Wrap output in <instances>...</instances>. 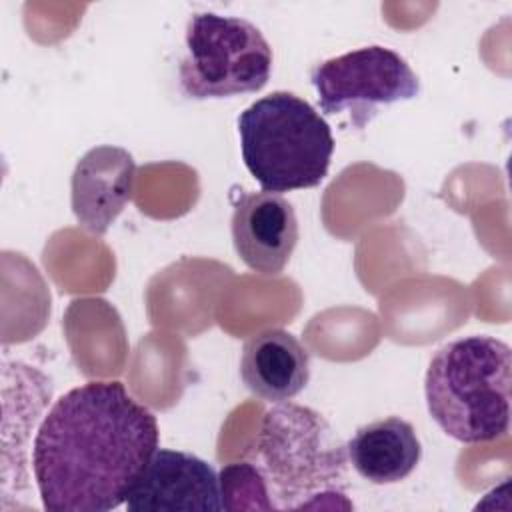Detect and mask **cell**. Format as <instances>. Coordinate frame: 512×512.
<instances>
[{
    "label": "cell",
    "mask_w": 512,
    "mask_h": 512,
    "mask_svg": "<svg viewBox=\"0 0 512 512\" xmlns=\"http://www.w3.org/2000/svg\"><path fill=\"white\" fill-rule=\"evenodd\" d=\"M156 416L118 380H92L60 396L32 444V472L50 512H108L158 448Z\"/></svg>",
    "instance_id": "1"
},
{
    "label": "cell",
    "mask_w": 512,
    "mask_h": 512,
    "mask_svg": "<svg viewBox=\"0 0 512 512\" xmlns=\"http://www.w3.org/2000/svg\"><path fill=\"white\" fill-rule=\"evenodd\" d=\"M512 350L492 336H466L432 356L424 394L430 418L462 444H484L510 430Z\"/></svg>",
    "instance_id": "3"
},
{
    "label": "cell",
    "mask_w": 512,
    "mask_h": 512,
    "mask_svg": "<svg viewBox=\"0 0 512 512\" xmlns=\"http://www.w3.org/2000/svg\"><path fill=\"white\" fill-rule=\"evenodd\" d=\"M136 164L120 146L90 148L74 166L70 206L78 224L102 236L132 200Z\"/></svg>",
    "instance_id": "9"
},
{
    "label": "cell",
    "mask_w": 512,
    "mask_h": 512,
    "mask_svg": "<svg viewBox=\"0 0 512 512\" xmlns=\"http://www.w3.org/2000/svg\"><path fill=\"white\" fill-rule=\"evenodd\" d=\"M242 160L264 192L318 186L330 168L334 138L312 104L272 92L238 116Z\"/></svg>",
    "instance_id": "4"
},
{
    "label": "cell",
    "mask_w": 512,
    "mask_h": 512,
    "mask_svg": "<svg viewBox=\"0 0 512 512\" xmlns=\"http://www.w3.org/2000/svg\"><path fill=\"white\" fill-rule=\"evenodd\" d=\"M232 242L240 260L262 276H276L298 244L294 206L276 192L240 196L232 212Z\"/></svg>",
    "instance_id": "8"
},
{
    "label": "cell",
    "mask_w": 512,
    "mask_h": 512,
    "mask_svg": "<svg viewBox=\"0 0 512 512\" xmlns=\"http://www.w3.org/2000/svg\"><path fill=\"white\" fill-rule=\"evenodd\" d=\"M240 378L262 400H292L310 380V354L294 334L282 328L262 330L242 346Z\"/></svg>",
    "instance_id": "10"
},
{
    "label": "cell",
    "mask_w": 512,
    "mask_h": 512,
    "mask_svg": "<svg viewBox=\"0 0 512 512\" xmlns=\"http://www.w3.org/2000/svg\"><path fill=\"white\" fill-rule=\"evenodd\" d=\"M124 504L130 512L224 508L216 470L194 454L168 448H156Z\"/></svg>",
    "instance_id": "7"
},
{
    "label": "cell",
    "mask_w": 512,
    "mask_h": 512,
    "mask_svg": "<svg viewBox=\"0 0 512 512\" xmlns=\"http://www.w3.org/2000/svg\"><path fill=\"white\" fill-rule=\"evenodd\" d=\"M346 454L364 480L394 484L416 470L422 458V444L408 420L388 416L360 426L346 442Z\"/></svg>",
    "instance_id": "11"
},
{
    "label": "cell",
    "mask_w": 512,
    "mask_h": 512,
    "mask_svg": "<svg viewBox=\"0 0 512 512\" xmlns=\"http://www.w3.org/2000/svg\"><path fill=\"white\" fill-rule=\"evenodd\" d=\"M310 82L324 114L350 110L356 126H364L378 106L412 100L420 92L410 64L384 46H364L318 62Z\"/></svg>",
    "instance_id": "6"
},
{
    "label": "cell",
    "mask_w": 512,
    "mask_h": 512,
    "mask_svg": "<svg viewBox=\"0 0 512 512\" xmlns=\"http://www.w3.org/2000/svg\"><path fill=\"white\" fill-rule=\"evenodd\" d=\"M256 470L270 510H352L346 444L312 408L278 402L256 436Z\"/></svg>",
    "instance_id": "2"
},
{
    "label": "cell",
    "mask_w": 512,
    "mask_h": 512,
    "mask_svg": "<svg viewBox=\"0 0 512 512\" xmlns=\"http://www.w3.org/2000/svg\"><path fill=\"white\" fill-rule=\"evenodd\" d=\"M272 70V48L248 20L196 12L186 24V56L178 78L194 100L258 92Z\"/></svg>",
    "instance_id": "5"
},
{
    "label": "cell",
    "mask_w": 512,
    "mask_h": 512,
    "mask_svg": "<svg viewBox=\"0 0 512 512\" xmlns=\"http://www.w3.org/2000/svg\"><path fill=\"white\" fill-rule=\"evenodd\" d=\"M218 478L224 510H270L264 482L252 462L226 464Z\"/></svg>",
    "instance_id": "12"
}]
</instances>
